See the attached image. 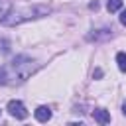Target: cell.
I'll return each mask as SVG.
<instances>
[{
	"mask_svg": "<svg viewBox=\"0 0 126 126\" xmlns=\"http://www.w3.org/2000/svg\"><path fill=\"white\" fill-rule=\"evenodd\" d=\"M45 12H47V8H41V6L26 8V10H20V12L10 14L8 18H4V20H2V24H8V26L22 24V22H26V20H30V18H35V16H39V14H45Z\"/></svg>",
	"mask_w": 126,
	"mask_h": 126,
	"instance_id": "obj_1",
	"label": "cell"
},
{
	"mask_svg": "<svg viewBox=\"0 0 126 126\" xmlns=\"http://www.w3.org/2000/svg\"><path fill=\"white\" fill-rule=\"evenodd\" d=\"M8 112H10L14 118H18V120L28 118V110H26L24 102H20V100H10V102H8Z\"/></svg>",
	"mask_w": 126,
	"mask_h": 126,
	"instance_id": "obj_2",
	"label": "cell"
},
{
	"mask_svg": "<svg viewBox=\"0 0 126 126\" xmlns=\"http://www.w3.org/2000/svg\"><path fill=\"white\" fill-rule=\"evenodd\" d=\"M93 118H94L98 124H108V122H110V114H108L104 108H96V110H93Z\"/></svg>",
	"mask_w": 126,
	"mask_h": 126,
	"instance_id": "obj_3",
	"label": "cell"
},
{
	"mask_svg": "<svg viewBox=\"0 0 126 126\" xmlns=\"http://www.w3.org/2000/svg\"><path fill=\"white\" fill-rule=\"evenodd\" d=\"M35 118H37L39 122H47V120L51 118V108H49V106H37V108H35Z\"/></svg>",
	"mask_w": 126,
	"mask_h": 126,
	"instance_id": "obj_4",
	"label": "cell"
},
{
	"mask_svg": "<svg viewBox=\"0 0 126 126\" xmlns=\"http://www.w3.org/2000/svg\"><path fill=\"white\" fill-rule=\"evenodd\" d=\"M122 8V0H108L106 2V10L112 14V12H116V10H120Z\"/></svg>",
	"mask_w": 126,
	"mask_h": 126,
	"instance_id": "obj_5",
	"label": "cell"
},
{
	"mask_svg": "<svg viewBox=\"0 0 126 126\" xmlns=\"http://www.w3.org/2000/svg\"><path fill=\"white\" fill-rule=\"evenodd\" d=\"M116 63H118V69L126 73V53H124V51H120V53L116 55Z\"/></svg>",
	"mask_w": 126,
	"mask_h": 126,
	"instance_id": "obj_6",
	"label": "cell"
},
{
	"mask_svg": "<svg viewBox=\"0 0 126 126\" xmlns=\"http://www.w3.org/2000/svg\"><path fill=\"white\" fill-rule=\"evenodd\" d=\"M120 24H122V26H126V10L120 14Z\"/></svg>",
	"mask_w": 126,
	"mask_h": 126,
	"instance_id": "obj_7",
	"label": "cell"
},
{
	"mask_svg": "<svg viewBox=\"0 0 126 126\" xmlns=\"http://www.w3.org/2000/svg\"><path fill=\"white\" fill-rule=\"evenodd\" d=\"M122 112H124V114H126V102H124V106H122Z\"/></svg>",
	"mask_w": 126,
	"mask_h": 126,
	"instance_id": "obj_8",
	"label": "cell"
}]
</instances>
